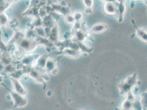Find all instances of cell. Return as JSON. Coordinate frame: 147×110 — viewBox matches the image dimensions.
<instances>
[{
	"label": "cell",
	"instance_id": "obj_7",
	"mask_svg": "<svg viewBox=\"0 0 147 110\" xmlns=\"http://www.w3.org/2000/svg\"><path fill=\"white\" fill-rule=\"evenodd\" d=\"M105 13L108 15L114 16L117 14V6L115 2H107L104 5Z\"/></svg>",
	"mask_w": 147,
	"mask_h": 110
},
{
	"label": "cell",
	"instance_id": "obj_27",
	"mask_svg": "<svg viewBox=\"0 0 147 110\" xmlns=\"http://www.w3.org/2000/svg\"><path fill=\"white\" fill-rule=\"evenodd\" d=\"M1 54V50H0V55Z\"/></svg>",
	"mask_w": 147,
	"mask_h": 110
},
{
	"label": "cell",
	"instance_id": "obj_21",
	"mask_svg": "<svg viewBox=\"0 0 147 110\" xmlns=\"http://www.w3.org/2000/svg\"><path fill=\"white\" fill-rule=\"evenodd\" d=\"M64 19H65V20L67 22V23L69 24H74V23L75 22L73 14H68L65 16H64Z\"/></svg>",
	"mask_w": 147,
	"mask_h": 110
},
{
	"label": "cell",
	"instance_id": "obj_26",
	"mask_svg": "<svg viewBox=\"0 0 147 110\" xmlns=\"http://www.w3.org/2000/svg\"><path fill=\"white\" fill-rule=\"evenodd\" d=\"M3 78L2 75L0 74V83H1V84H2V81H3Z\"/></svg>",
	"mask_w": 147,
	"mask_h": 110
},
{
	"label": "cell",
	"instance_id": "obj_12",
	"mask_svg": "<svg viewBox=\"0 0 147 110\" xmlns=\"http://www.w3.org/2000/svg\"><path fill=\"white\" fill-rule=\"evenodd\" d=\"M49 57L46 55H42L39 56L35 63V66L34 67H36L39 69H44L46 65V63Z\"/></svg>",
	"mask_w": 147,
	"mask_h": 110
},
{
	"label": "cell",
	"instance_id": "obj_4",
	"mask_svg": "<svg viewBox=\"0 0 147 110\" xmlns=\"http://www.w3.org/2000/svg\"><path fill=\"white\" fill-rule=\"evenodd\" d=\"M38 57V56H37L36 55H32L31 54H26L23 57L20 62L23 66L34 67Z\"/></svg>",
	"mask_w": 147,
	"mask_h": 110
},
{
	"label": "cell",
	"instance_id": "obj_24",
	"mask_svg": "<svg viewBox=\"0 0 147 110\" xmlns=\"http://www.w3.org/2000/svg\"><path fill=\"white\" fill-rule=\"evenodd\" d=\"M5 66L3 64H2V63L0 62V74H1V75H2V73H3Z\"/></svg>",
	"mask_w": 147,
	"mask_h": 110
},
{
	"label": "cell",
	"instance_id": "obj_25",
	"mask_svg": "<svg viewBox=\"0 0 147 110\" xmlns=\"http://www.w3.org/2000/svg\"><path fill=\"white\" fill-rule=\"evenodd\" d=\"M103 2H104L105 3H107V2H117V0H100Z\"/></svg>",
	"mask_w": 147,
	"mask_h": 110
},
{
	"label": "cell",
	"instance_id": "obj_10",
	"mask_svg": "<svg viewBox=\"0 0 147 110\" xmlns=\"http://www.w3.org/2000/svg\"><path fill=\"white\" fill-rule=\"evenodd\" d=\"M56 68H57V63L55 61V60L49 57L46 61V65L44 69L45 72H47V73H53Z\"/></svg>",
	"mask_w": 147,
	"mask_h": 110
},
{
	"label": "cell",
	"instance_id": "obj_11",
	"mask_svg": "<svg viewBox=\"0 0 147 110\" xmlns=\"http://www.w3.org/2000/svg\"><path fill=\"white\" fill-rule=\"evenodd\" d=\"M42 19V26L45 28H52L55 25V19L50 14H47Z\"/></svg>",
	"mask_w": 147,
	"mask_h": 110
},
{
	"label": "cell",
	"instance_id": "obj_22",
	"mask_svg": "<svg viewBox=\"0 0 147 110\" xmlns=\"http://www.w3.org/2000/svg\"><path fill=\"white\" fill-rule=\"evenodd\" d=\"M84 5L87 9L91 10L93 6L94 1L93 0H82Z\"/></svg>",
	"mask_w": 147,
	"mask_h": 110
},
{
	"label": "cell",
	"instance_id": "obj_5",
	"mask_svg": "<svg viewBox=\"0 0 147 110\" xmlns=\"http://www.w3.org/2000/svg\"><path fill=\"white\" fill-rule=\"evenodd\" d=\"M10 80L12 83L13 91L23 96H25L27 94V91L23 85L20 82L19 80L16 79L10 78Z\"/></svg>",
	"mask_w": 147,
	"mask_h": 110
},
{
	"label": "cell",
	"instance_id": "obj_9",
	"mask_svg": "<svg viewBox=\"0 0 147 110\" xmlns=\"http://www.w3.org/2000/svg\"><path fill=\"white\" fill-rule=\"evenodd\" d=\"M126 11V6L123 1L119 2V5L117 6V20L119 23H121L123 19L124 14Z\"/></svg>",
	"mask_w": 147,
	"mask_h": 110
},
{
	"label": "cell",
	"instance_id": "obj_15",
	"mask_svg": "<svg viewBox=\"0 0 147 110\" xmlns=\"http://www.w3.org/2000/svg\"><path fill=\"white\" fill-rule=\"evenodd\" d=\"M136 35L139 39L144 43H147V31L145 28H139L136 30Z\"/></svg>",
	"mask_w": 147,
	"mask_h": 110
},
{
	"label": "cell",
	"instance_id": "obj_20",
	"mask_svg": "<svg viewBox=\"0 0 147 110\" xmlns=\"http://www.w3.org/2000/svg\"><path fill=\"white\" fill-rule=\"evenodd\" d=\"M77 43L79 45V50H80L81 52H85L87 54H90L92 52V49L90 48L89 46L86 45L84 43H81V42H77Z\"/></svg>",
	"mask_w": 147,
	"mask_h": 110
},
{
	"label": "cell",
	"instance_id": "obj_8",
	"mask_svg": "<svg viewBox=\"0 0 147 110\" xmlns=\"http://www.w3.org/2000/svg\"><path fill=\"white\" fill-rule=\"evenodd\" d=\"M72 36L74 37V39L77 42H81L84 43L85 40H86L87 37L86 33L84 31L81 29L78 31H75L74 32H71Z\"/></svg>",
	"mask_w": 147,
	"mask_h": 110
},
{
	"label": "cell",
	"instance_id": "obj_6",
	"mask_svg": "<svg viewBox=\"0 0 147 110\" xmlns=\"http://www.w3.org/2000/svg\"><path fill=\"white\" fill-rule=\"evenodd\" d=\"M59 34V28L57 25L55 24L51 29L48 38L52 43L55 44L58 41Z\"/></svg>",
	"mask_w": 147,
	"mask_h": 110
},
{
	"label": "cell",
	"instance_id": "obj_13",
	"mask_svg": "<svg viewBox=\"0 0 147 110\" xmlns=\"http://www.w3.org/2000/svg\"><path fill=\"white\" fill-rule=\"evenodd\" d=\"M108 26L104 23H97L93 25L91 28V31L93 33L99 34L104 32L107 29Z\"/></svg>",
	"mask_w": 147,
	"mask_h": 110
},
{
	"label": "cell",
	"instance_id": "obj_23",
	"mask_svg": "<svg viewBox=\"0 0 147 110\" xmlns=\"http://www.w3.org/2000/svg\"><path fill=\"white\" fill-rule=\"evenodd\" d=\"M73 15L74 18L75 19V22H81L82 18H83V14L80 12H76Z\"/></svg>",
	"mask_w": 147,
	"mask_h": 110
},
{
	"label": "cell",
	"instance_id": "obj_16",
	"mask_svg": "<svg viewBox=\"0 0 147 110\" xmlns=\"http://www.w3.org/2000/svg\"><path fill=\"white\" fill-rule=\"evenodd\" d=\"M1 62L2 64H3L5 66L12 63V57L9 52H7L1 54Z\"/></svg>",
	"mask_w": 147,
	"mask_h": 110
},
{
	"label": "cell",
	"instance_id": "obj_14",
	"mask_svg": "<svg viewBox=\"0 0 147 110\" xmlns=\"http://www.w3.org/2000/svg\"><path fill=\"white\" fill-rule=\"evenodd\" d=\"M62 51H63V54L67 56L71 57H78V56H80L81 53L80 52V51L74 50L70 49L68 48L63 49Z\"/></svg>",
	"mask_w": 147,
	"mask_h": 110
},
{
	"label": "cell",
	"instance_id": "obj_28",
	"mask_svg": "<svg viewBox=\"0 0 147 110\" xmlns=\"http://www.w3.org/2000/svg\"><path fill=\"white\" fill-rule=\"evenodd\" d=\"M0 85H1V83H0Z\"/></svg>",
	"mask_w": 147,
	"mask_h": 110
},
{
	"label": "cell",
	"instance_id": "obj_1",
	"mask_svg": "<svg viewBox=\"0 0 147 110\" xmlns=\"http://www.w3.org/2000/svg\"><path fill=\"white\" fill-rule=\"evenodd\" d=\"M137 82L138 75L137 74L129 75L119 83L118 88L120 93L123 95L126 96L129 92H132L135 86H137Z\"/></svg>",
	"mask_w": 147,
	"mask_h": 110
},
{
	"label": "cell",
	"instance_id": "obj_2",
	"mask_svg": "<svg viewBox=\"0 0 147 110\" xmlns=\"http://www.w3.org/2000/svg\"><path fill=\"white\" fill-rule=\"evenodd\" d=\"M20 52L25 55L31 54L37 49L38 45L35 40L23 37L15 44Z\"/></svg>",
	"mask_w": 147,
	"mask_h": 110
},
{
	"label": "cell",
	"instance_id": "obj_18",
	"mask_svg": "<svg viewBox=\"0 0 147 110\" xmlns=\"http://www.w3.org/2000/svg\"><path fill=\"white\" fill-rule=\"evenodd\" d=\"M16 69H17L16 65H14V64H13L12 63H10L9 65H6L5 66L3 73L10 74L13 73Z\"/></svg>",
	"mask_w": 147,
	"mask_h": 110
},
{
	"label": "cell",
	"instance_id": "obj_19",
	"mask_svg": "<svg viewBox=\"0 0 147 110\" xmlns=\"http://www.w3.org/2000/svg\"><path fill=\"white\" fill-rule=\"evenodd\" d=\"M34 29L35 31L37 37H47L46 36L45 28L43 27V26H37V27H36Z\"/></svg>",
	"mask_w": 147,
	"mask_h": 110
},
{
	"label": "cell",
	"instance_id": "obj_17",
	"mask_svg": "<svg viewBox=\"0 0 147 110\" xmlns=\"http://www.w3.org/2000/svg\"><path fill=\"white\" fill-rule=\"evenodd\" d=\"M24 36L25 38L31 40H35L37 37L36 34L34 29H32L30 28H28L25 32Z\"/></svg>",
	"mask_w": 147,
	"mask_h": 110
},
{
	"label": "cell",
	"instance_id": "obj_3",
	"mask_svg": "<svg viewBox=\"0 0 147 110\" xmlns=\"http://www.w3.org/2000/svg\"><path fill=\"white\" fill-rule=\"evenodd\" d=\"M10 96L12 99L14 104V106L16 108H22L28 104V100L25 98V96H23L18 93L14 92L13 90H10Z\"/></svg>",
	"mask_w": 147,
	"mask_h": 110
}]
</instances>
